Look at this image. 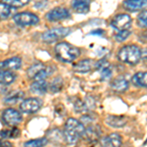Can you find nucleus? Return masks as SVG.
<instances>
[{
  "instance_id": "12",
  "label": "nucleus",
  "mask_w": 147,
  "mask_h": 147,
  "mask_svg": "<svg viewBox=\"0 0 147 147\" xmlns=\"http://www.w3.org/2000/svg\"><path fill=\"white\" fill-rule=\"evenodd\" d=\"M21 65H22V59L20 57H12L1 63V69L9 71L18 70L21 68Z\"/></svg>"
},
{
  "instance_id": "9",
  "label": "nucleus",
  "mask_w": 147,
  "mask_h": 147,
  "mask_svg": "<svg viewBox=\"0 0 147 147\" xmlns=\"http://www.w3.org/2000/svg\"><path fill=\"white\" fill-rule=\"evenodd\" d=\"M130 24H131V18H130L129 15H127V14H119L113 19L111 26L116 30L122 32V30H127L129 28Z\"/></svg>"
},
{
  "instance_id": "24",
  "label": "nucleus",
  "mask_w": 147,
  "mask_h": 147,
  "mask_svg": "<svg viewBox=\"0 0 147 147\" xmlns=\"http://www.w3.org/2000/svg\"><path fill=\"white\" fill-rule=\"evenodd\" d=\"M63 86V80L61 78H55L50 84V90L52 92H58L62 89Z\"/></svg>"
},
{
  "instance_id": "29",
  "label": "nucleus",
  "mask_w": 147,
  "mask_h": 147,
  "mask_svg": "<svg viewBox=\"0 0 147 147\" xmlns=\"http://www.w3.org/2000/svg\"><path fill=\"white\" fill-rule=\"evenodd\" d=\"M130 34V32L129 30H122V32H119L117 34H116V40L117 41H124L125 39H127L129 37V35Z\"/></svg>"
},
{
  "instance_id": "4",
  "label": "nucleus",
  "mask_w": 147,
  "mask_h": 147,
  "mask_svg": "<svg viewBox=\"0 0 147 147\" xmlns=\"http://www.w3.org/2000/svg\"><path fill=\"white\" fill-rule=\"evenodd\" d=\"M72 30L70 28H54L51 30H48L46 32H44L42 34L41 37L42 40L47 43H52V42H55L59 39H62L65 36H67L68 34H71Z\"/></svg>"
},
{
  "instance_id": "21",
  "label": "nucleus",
  "mask_w": 147,
  "mask_h": 147,
  "mask_svg": "<svg viewBox=\"0 0 147 147\" xmlns=\"http://www.w3.org/2000/svg\"><path fill=\"white\" fill-rule=\"evenodd\" d=\"M0 80H1L2 84H11L12 82H15L16 75L11 71H1L0 73Z\"/></svg>"
},
{
  "instance_id": "17",
  "label": "nucleus",
  "mask_w": 147,
  "mask_h": 147,
  "mask_svg": "<svg viewBox=\"0 0 147 147\" xmlns=\"http://www.w3.org/2000/svg\"><path fill=\"white\" fill-rule=\"evenodd\" d=\"M25 96V92L22 90H15L9 93L5 96L4 101L6 104H17L19 101H21Z\"/></svg>"
},
{
  "instance_id": "10",
  "label": "nucleus",
  "mask_w": 147,
  "mask_h": 147,
  "mask_svg": "<svg viewBox=\"0 0 147 147\" xmlns=\"http://www.w3.org/2000/svg\"><path fill=\"white\" fill-rule=\"evenodd\" d=\"M100 144L102 147H121L122 137L119 134H110L101 139Z\"/></svg>"
},
{
  "instance_id": "14",
  "label": "nucleus",
  "mask_w": 147,
  "mask_h": 147,
  "mask_svg": "<svg viewBox=\"0 0 147 147\" xmlns=\"http://www.w3.org/2000/svg\"><path fill=\"white\" fill-rule=\"evenodd\" d=\"M124 6L129 11H137L147 7L146 0H127L124 2Z\"/></svg>"
},
{
  "instance_id": "8",
  "label": "nucleus",
  "mask_w": 147,
  "mask_h": 147,
  "mask_svg": "<svg viewBox=\"0 0 147 147\" xmlns=\"http://www.w3.org/2000/svg\"><path fill=\"white\" fill-rule=\"evenodd\" d=\"M70 16L71 14L68 9L63 8V7H56V8L47 12L45 18L50 22H57V21H62L70 18Z\"/></svg>"
},
{
  "instance_id": "25",
  "label": "nucleus",
  "mask_w": 147,
  "mask_h": 147,
  "mask_svg": "<svg viewBox=\"0 0 147 147\" xmlns=\"http://www.w3.org/2000/svg\"><path fill=\"white\" fill-rule=\"evenodd\" d=\"M137 24L140 28H147V10L140 12L137 16Z\"/></svg>"
},
{
  "instance_id": "16",
  "label": "nucleus",
  "mask_w": 147,
  "mask_h": 147,
  "mask_svg": "<svg viewBox=\"0 0 147 147\" xmlns=\"http://www.w3.org/2000/svg\"><path fill=\"white\" fill-rule=\"evenodd\" d=\"M131 82L136 86L147 87V72H138L131 78Z\"/></svg>"
},
{
  "instance_id": "23",
  "label": "nucleus",
  "mask_w": 147,
  "mask_h": 147,
  "mask_svg": "<svg viewBox=\"0 0 147 147\" xmlns=\"http://www.w3.org/2000/svg\"><path fill=\"white\" fill-rule=\"evenodd\" d=\"M20 130L17 127H13V129L9 130H2L1 131V139L3 140L4 138H16L20 136Z\"/></svg>"
},
{
  "instance_id": "5",
  "label": "nucleus",
  "mask_w": 147,
  "mask_h": 147,
  "mask_svg": "<svg viewBox=\"0 0 147 147\" xmlns=\"http://www.w3.org/2000/svg\"><path fill=\"white\" fill-rule=\"evenodd\" d=\"M13 20L17 25L22 27H28V26H35L39 22V19L35 14L32 12H21L14 15Z\"/></svg>"
},
{
  "instance_id": "19",
  "label": "nucleus",
  "mask_w": 147,
  "mask_h": 147,
  "mask_svg": "<svg viewBox=\"0 0 147 147\" xmlns=\"http://www.w3.org/2000/svg\"><path fill=\"white\" fill-rule=\"evenodd\" d=\"M48 85L45 80H40V82H34L30 84V90L36 94H44L46 93Z\"/></svg>"
},
{
  "instance_id": "26",
  "label": "nucleus",
  "mask_w": 147,
  "mask_h": 147,
  "mask_svg": "<svg viewBox=\"0 0 147 147\" xmlns=\"http://www.w3.org/2000/svg\"><path fill=\"white\" fill-rule=\"evenodd\" d=\"M74 107H75L76 112L78 113H82V112H86L87 111V106L86 103H84L80 99L77 98L76 101H74Z\"/></svg>"
},
{
  "instance_id": "1",
  "label": "nucleus",
  "mask_w": 147,
  "mask_h": 147,
  "mask_svg": "<svg viewBox=\"0 0 147 147\" xmlns=\"http://www.w3.org/2000/svg\"><path fill=\"white\" fill-rule=\"evenodd\" d=\"M85 125L75 118H69L65 123L63 130L64 140L68 144H76L82 136H84Z\"/></svg>"
},
{
  "instance_id": "7",
  "label": "nucleus",
  "mask_w": 147,
  "mask_h": 147,
  "mask_svg": "<svg viewBox=\"0 0 147 147\" xmlns=\"http://www.w3.org/2000/svg\"><path fill=\"white\" fill-rule=\"evenodd\" d=\"M2 122L7 125L14 127L22 122V115L15 109H5L2 113Z\"/></svg>"
},
{
  "instance_id": "3",
  "label": "nucleus",
  "mask_w": 147,
  "mask_h": 147,
  "mask_svg": "<svg viewBox=\"0 0 147 147\" xmlns=\"http://www.w3.org/2000/svg\"><path fill=\"white\" fill-rule=\"evenodd\" d=\"M120 61L129 65H136L141 59V49L137 45H125L118 53Z\"/></svg>"
},
{
  "instance_id": "15",
  "label": "nucleus",
  "mask_w": 147,
  "mask_h": 147,
  "mask_svg": "<svg viewBox=\"0 0 147 147\" xmlns=\"http://www.w3.org/2000/svg\"><path fill=\"white\" fill-rule=\"evenodd\" d=\"M111 87L115 91L123 92L129 88V82L124 77H118L111 82Z\"/></svg>"
},
{
  "instance_id": "31",
  "label": "nucleus",
  "mask_w": 147,
  "mask_h": 147,
  "mask_svg": "<svg viewBox=\"0 0 147 147\" xmlns=\"http://www.w3.org/2000/svg\"><path fill=\"white\" fill-rule=\"evenodd\" d=\"M0 147H13L11 142L7 141V140H2L1 144H0Z\"/></svg>"
},
{
  "instance_id": "13",
  "label": "nucleus",
  "mask_w": 147,
  "mask_h": 147,
  "mask_svg": "<svg viewBox=\"0 0 147 147\" xmlns=\"http://www.w3.org/2000/svg\"><path fill=\"white\" fill-rule=\"evenodd\" d=\"M92 66H93V61L91 59H84V60L75 64L73 66V69L77 73L84 74V73H88L92 69Z\"/></svg>"
},
{
  "instance_id": "18",
  "label": "nucleus",
  "mask_w": 147,
  "mask_h": 147,
  "mask_svg": "<svg viewBox=\"0 0 147 147\" xmlns=\"http://www.w3.org/2000/svg\"><path fill=\"white\" fill-rule=\"evenodd\" d=\"M47 66H45L42 63H34V65H32L27 71V75L30 80H34L35 77L38 75L39 73H41L43 70H45V68Z\"/></svg>"
},
{
  "instance_id": "28",
  "label": "nucleus",
  "mask_w": 147,
  "mask_h": 147,
  "mask_svg": "<svg viewBox=\"0 0 147 147\" xmlns=\"http://www.w3.org/2000/svg\"><path fill=\"white\" fill-rule=\"evenodd\" d=\"M3 2L8 4L12 8H13V7L14 8H20V7L27 5L28 3V0H5V1H3Z\"/></svg>"
},
{
  "instance_id": "11",
  "label": "nucleus",
  "mask_w": 147,
  "mask_h": 147,
  "mask_svg": "<svg viewBox=\"0 0 147 147\" xmlns=\"http://www.w3.org/2000/svg\"><path fill=\"white\" fill-rule=\"evenodd\" d=\"M105 123L109 127H115V129H120L127 125V118L125 116H116V115H109L106 117Z\"/></svg>"
},
{
  "instance_id": "22",
  "label": "nucleus",
  "mask_w": 147,
  "mask_h": 147,
  "mask_svg": "<svg viewBox=\"0 0 147 147\" xmlns=\"http://www.w3.org/2000/svg\"><path fill=\"white\" fill-rule=\"evenodd\" d=\"M47 143H48L47 138L42 137V138H36L26 141L25 144H24V147H44Z\"/></svg>"
},
{
  "instance_id": "20",
  "label": "nucleus",
  "mask_w": 147,
  "mask_h": 147,
  "mask_svg": "<svg viewBox=\"0 0 147 147\" xmlns=\"http://www.w3.org/2000/svg\"><path fill=\"white\" fill-rule=\"evenodd\" d=\"M72 6L74 10L78 13H87L89 11V6L90 3L89 1H82V0H77V1H73Z\"/></svg>"
},
{
  "instance_id": "27",
  "label": "nucleus",
  "mask_w": 147,
  "mask_h": 147,
  "mask_svg": "<svg viewBox=\"0 0 147 147\" xmlns=\"http://www.w3.org/2000/svg\"><path fill=\"white\" fill-rule=\"evenodd\" d=\"M11 8L8 5V4L4 3V2H1L0 3V16H1V19H6L9 17L11 13Z\"/></svg>"
},
{
  "instance_id": "2",
  "label": "nucleus",
  "mask_w": 147,
  "mask_h": 147,
  "mask_svg": "<svg viewBox=\"0 0 147 147\" xmlns=\"http://www.w3.org/2000/svg\"><path fill=\"white\" fill-rule=\"evenodd\" d=\"M55 54L57 58L62 62H73L80 56V51L78 47L72 45L67 42H59L55 46Z\"/></svg>"
},
{
  "instance_id": "6",
  "label": "nucleus",
  "mask_w": 147,
  "mask_h": 147,
  "mask_svg": "<svg viewBox=\"0 0 147 147\" xmlns=\"http://www.w3.org/2000/svg\"><path fill=\"white\" fill-rule=\"evenodd\" d=\"M42 106V100L39 98H32L25 99L21 102L20 104V111L25 114H34L41 108Z\"/></svg>"
},
{
  "instance_id": "30",
  "label": "nucleus",
  "mask_w": 147,
  "mask_h": 147,
  "mask_svg": "<svg viewBox=\"0 0 147 147\" xmlns=\"http://www.w3.org/2000/svg\"><path fill=\"white\" fill-rule=\"evenodd\" d=\"M112 71H113V69L111 67V65L104 68L103 70L101 71V79L106 80V79H108V78H110L111 75H112Z\"/></svg>"
},
{
  "instance_id": "32",
  "label": "nucleus",
  "mask_w": 147,
  "mask_h": 147,
  "mask_svg": "<svg viewBox=\"0 0 147 147\" xmlns=\"http://www.w3.org/2000/svg\"><path fill=\"white\" fill-rule=\"evenodd\" d=\"M141 58H147V48L141 49Z\"/></svg>"
}]
</instances>
